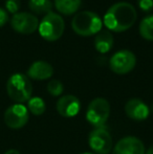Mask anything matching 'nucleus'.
<instances>
[{
	"label": "nucleus",
	"mask_w": 153,
	"mask_h": 154,
	"mask_svg": "<svg viewBox=\"0 0 153 154\" xmlns=\"http://www.w3.org/2000/svg\"><path fill=\"white\" fill-rule=\"evenodd\" d=\"M110 114V105L103 97H96L89 103L86 111V120L94 128L104 127Z\"/></svg>",
	"instance_id": "nucleus-5"
},
{
	"label": "nucleus",
	"mask_w": 153,
	"mask_h": 154,
	"mask_svg": "<svg viewBox=\"0 0 153 154\" xmlns=\"http://www.w3.org/2000/svg\"><path fill=\"white\" fill-rule=\"evenodd\" d=\"M82 154H93V153H82Z\"/></svg>",
	"instance_id": "nucleus-25"
},
{
	"label": "nucleus",
	"mask_w": 153,
	"mask_h": 154,
	"mask_svg": "<svg viewBox=\"0 0 153 154\" xmlns=\"http://www.w3.org/2000/svg\"><path fill=\"white\" fill-rule=\"evenodd\" d=\"M112 154H145V146L139 138L126 136L116 143Z\"/></svg>",
	"instance_id": "nucleus-10"
},
{
	"label": "nucleus",
	"mask_w": 153,
	"mask_h": 154,
	"mask_svg": "<svg viewBox=\"0 0 153 154\" xmlns=\"http://www.w3.org/2000/svg\"><path fill=\"white\" fill-rule=\"evenodd\" d=\"M145 154H153V146L150 147L149 149L147 150V152H146Z\"/></svg>",
	"instance_id": "nucleus-24"
},
{
	"label": "nucleus",
	"mask_w": 153,
	"mask_h": 154,
	"mask_svg": "<svg viewBox=\"0 0 153 154\" xmlns=\"http://www.w3.org/2000/svg\"><path fill=\"white\" fill-rule=\"evenodd\" d=\"M64 90L63 84L59 81V80H50L47 84V91L50 93L53 97H59L62 94Z\"/></svg>",
	"instance_id": "nucleus-19"
},
{
	"label": "nucleus",
	"mask_w": 153,
	"mask_h": 154,
	"mask_svg": "<svg viewBox=\"0 0 153 154\" xmlns=\"http://www.w3.org/2000/svg\"><path fill=\"white\" fill-rule=\"evenodd\" d=\"M113 43V36L108 29H102L96 35L94 38V48L96 49V51L101 54H106L112 48Z\"/></svg>",
	"instance_id": "nucleus-14"
},
{
	"label": "nucleus",
	"mask_w": 153,
	"mask_h": 154,
	"mask_svg": "<svg viewBox=\"0 0 153 154\" xmlns=\"http://www.w3.org/2000/svg\"><path fill=\"white\" fill-rule=\"evenodd\" d=\"M65 29L64 19L61 15L50 12L42 18L39 22L38 31L40 36L46 41H57L62 37Z\"/></svg>",
	"instance_id": "nucleus-4"
},
{
	"label": "nucleus",
	"mask_w": 153,
	"mask_h": 154,
	"mask_svg": "<svg viewBox=\"0 0 153 154\" xmlns=\"http://www.w3.org/2000/svg\"><path fill=\"white\" fill-rule=\"evenodd\" d=\"M54 75V68L48 62L42 61H35L27 69V77L33 80L43 81L51 78Z\"/></svg>",
	"instance_id": "nucleus-13"
},
{
	"label": "nucleus",
	"mask_w": 153,
	"mask_h": 154,
	"mask_svg": "<svg viewBox=\"0 0 153 154\" xmlns=\"http://www.w3.org/2000/svg\"><path fill=\"white\" fill-rule=\"evenodd\" d=\"M21 2L20 0H5V8L12 14H16L18 13L19 8H20Z\"/></svg>",
	"instance_id": "nucleus-20"
},
{
	"label": "nucleus",
	"mask_w": 153,
	"mask_h": 154,
	"mask_svg": "<svg viewBox=\"0 0 153 154\" xmlns=\"http://www.w3.org/2000/svg\"><path fill=\"white\" fill-rule=\"evenodd\" d=\"M152 111H153V105H152Z\"/></svg>",
	"instance_id": "nucleus-26"
},
{
	"label": "nucleus",
	"mask_w": 153,
	"mask_h": 154,
	"mask_svg": "<svg viewBox=\"0 0 153 154\" xmlns=\"http://www.w3.org/2000/svg\"><path fill=\"white\" fill-rule=\"evenodd\" d=\"M139 31L145 40L153 41V14L144 17L139 23Z\"/></svg>",
	"instance_id": "nucleus-16"
},
{
	"label": "nucleus",
	"mask_w": 153,
	"mask_h": 154,
	"mask_svg": "<svg viewBox=\"0 0 153 154\" xmlns=\"http://www.w3.org/2000/svg\"><path fill=\"white\" fill-rule=\"evenodd\" d=\"M136 19L137 13L134 6L129 2L121 1L107 10L103 24L110 32H123L132 27Z\"/></svg>",
	"instance_id": "nucleus-1"
},
{
	"label": "nucleus",
	"mask_w": 153,
	"mask_h": 154,
	"mask_svg": "<svg viewBox=\"0 0 153 154\" xmlns=\"http://www.w3.org/2000/svg\"><path fill=\"white\" fill-rule=\"evenodd\" d=\"M27 103V109L29 112L34 114V116H41L45 112L46 106H45V102L43 99L39 97H34L29 100Z\"/></svg>",
	"instance_id": "nucleus-18"
},
{
	"label": "nucleus",
	"mask_w": 153,
	"mask_h": 154,
	"mask_svg": "<svg viewBox=\"0 0 153 154\" xmlns=\"http://www.w3.org/2000/svg\"><path fill=\"white\" fill-rule=\"evenodd\" d=\"M8 21V15L4 8H0V27L3 26L6 22Z\"/></svg>",
	"instance_id": "nucleus-22"
},
{
	"label": "nucleus",
	"mask_w": 153,
	"mask_h": 154,
	"mask_svg": "<svg viewBox=\"0 0 153 154\" xmlns=\"http://www.w3.org/2000/svg\"><path fill=\"white\" fill-rule=\"evenodd\" d=\"M137 5L144 12H151L153 10V0H137Z\"/></svg>",
	"instance_id": "nucleus-21"
},
{
	"label": "nucleus",
	"mask_w": 153,
	"mask_h": 154,
	"mask_svg": "<svg viewBox=\"0 0 153 154\" xmlns=\"http://www.w3.org/2000/svg\"><path fill=\"white\" fill-rule=\"evenodd\" d=\"M136 65V57L131 51L122 49L112 55L109 60V67L116 75H126L132 71Z\"/></svg>",
	"instance_id": "nucleus-6"
},
{
	"label": "nucleus",
	"mask_w": 153,
	"mask_h": 154,
	"mask_svg": "<svg viewBox=\"0 0 153 154\" xmlns=\"http://www.w3.org/2000/svg\"><path fill=\"white\" fill-rule=\"evenodd\" d=\"M125 112L127 116L133 121L142 122L149 116L150 109L145 102L139 99H131L125 105Z\"/></svg>",
	"instance_id": "nucleus-12"
},
{
	"label": "nucleus",
	"mask_w": 153,
	"mask_h": 154,
	"mask_svg": "<svg viewBox=\"0 0 153 154\" xmlns=\"http://www.w3.org/2000/svg\"><path fill=\"white\" fill-rule=\"evenodd\" d=\"M4 154H20V152L18 150H15V149H11V150L6 151Z\"/></svg>",
	"instance_id": "nucleus-23"
},
{
	"label": "nucleus",
	"mask_w": 153,
	"mask_h": 154,
	"mask_svg": "<svg viewBox=\"0 0 153 154\" xmlns=\"http://www.w3.org/2000/svg\"><path fill=\"white\" fill-rule=\"evenodd\" d=\"M82 0H55V8L65 16L77 14L81 6Z\"/></svg>",
	"instance_id": "nucleus-15"
},
{
	"label": "nucleus",
	"mask_w": 153,
	"mask_h": 154,
	"mask_svg": "<svg viewBox=\"0 0 153 154\" xmlns=\"http://www.w3.org/2000/svg\"><path fill=\"white\" fill-rule=\"evenodd\" d=\"M6 91L13 101L17 104L24 103L32 97L33 85L27 75L23 73H14L6 83Z\"/></svg>",
	"instance_id": "nucleus-3"
},
{
	"label": "nucleus",
	"mask_w": 153,
	"mask_h": 154,
	"mask_svg": "<svg viewBox=\"0 0 153 154\" xmlns=\"http://www.w3.org/2000/svg\"><path fill=\"white\" fill-rule=\"evenodd\" d=\"M29 6L35 14H48L53 10L51 0H29Z\"/></svg>",
	"instance_id": "nucleus-17"
},
{
	"label": "nucleus",
	"mask_w": 153,
	"mask_h": 154,
	"mask_svg": "<svg viewBox=\"0 0 153 154\" xmlns=\"http://www.w3.org/2000/svg\"><path fill=\"white\" fill-rule=\"evenodd\" d=\"M57 111L63 118H74L81 109V103L77 97L66 94L61 97L57 102Z\"/></svg>",
	"instance_id": "nucleus-11"
},
{
	"label": "nucleus",
	"mask_w": 153,
	"mask_h": 154,
	"mask_svg": "<svg viewBox=\"0 0 153 154\" xmlns=\"http://www.w3.org/2000/svg\"><path fill=\"white\" fill-rule=\"evenodd\" d=\"M11 25L14 29V31L20 34L29 35L33 34L38 29L39 20L37 16L33 15L32 13L20 12L13 15Z\"/></svg>",
	"instance_id": "nucleus-9"
},
{
	"label": "nucleus",
	"mask_w": 153,
	"mask_h": 154,
	"mask_svg": "<svg viewBox=\"0 0 153 154\" xmlns=\"http://www.w3.org/2000/svg\"><path fill=\"white\" fill-rule=\"evenodd\" d=\"M29 109L23 104H14L4 112V123L11 129H20L29 122Z\"/></svg>",
	"instance_id": "nucleus-8"
},
{
	"label": "nucleus",
	"mask_w": 153,
	"mask_h": 154,
	"mask_svg": "<svg viewBox=\"0 0 153 154\" xmlns=\"http://www.w3.org/2000/svg\"><path fill=\"white\" fill-rule=\"evenodd\" d=\"M88 144L96 154H108L112 150V137L105 127L94 128L88 136Z\"/></svg>",
	"instance_id": "nucleus-7"
},
{
	"label": "nucleus",
	"mask_w": 153,
	"mask_h": 154,
	"mask_svg": "<svg viewBox=\"0 0 153 154\" xmlns=\"http://www.w3.org/2000/svg\"><path fill=\"white\" fill-rule=\"evenodd\" d=\"M72 27L74 32L80 36H93L102 31L103 20L96 13L91 11H82L74 16Z\"/></svg>",
	"instance_id": "nucleus-2"
}]
</instances>
